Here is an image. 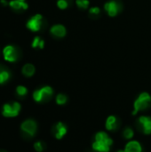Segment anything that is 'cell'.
I'll return each instance as SVG.
<instances>
[{"instance_id": "cell-8", "label": "cell", "mask_w": 151, "mask_h": 152, "mask_svg": "<svg viewBox=\"0 0 151 152\" xmlns=\"http://www.w3.org/2000/svg\"><path fill=\"white\" fill-rule=\"evenodd\" d=\"M20 130L29 137H33L37 130V125L33 119L24 120L20 125Z\"/></svg>"}, {"instance_id": "cell-9", "label": "cell", "mask_w": 151, "mask_h": 152, "mask_svg": "<svg viewBox=\"0 0 151 152\" xmlns=\"http://www.w3.org/2000/svg\"><path fill=\"white\" fill-rule=\"evenodd\" d=\"M138 127L145 134H151V118L147 116H142L137 120Z\"/></svg>"}, {"instance_id": "cell-16", "label": "cell", "mask_w": 151, "mask_h": 152, "mask_svg": "<svg viewBox=\"0 0 151 152\" xmlns=\"http://www.w3.org/2000/svg\"><path fill=\"white\" fill-rule=\"evenodd\" d=\"M11 72L9 69L0 66V85H4L8 82L11 78Z\"/></svg>"}, {"instance_id": "cell-23", "label": "cell", "mask_w": 151, "mask_h": 152, "mask_svg": "<svg viewBox=\"0 0 151 152\" xmlns=\"http://www.w3.org/2000/svg\"><path fill=\"white\" fill-rule=\"evenodd\" d=\"M77 3V5L80 8V9H87L89 4H90V2L89 0H77L76 1Z\"/></svg>"}, {"instance_id": "cell-10", "label": "cell", "mask_w": 151, "mask_h": 152, "mask_svg": "<svg viewBox=\"0 0 151 152\" xmlns=\"http://www.w3.org/2000/svg\"><path fill=\"white\" fill-rule=\"evenodd\" d=\"M8 5L9 7H11V9L16 12L26 11L28 7V4L26 0H10Z\"/></svg>"}, {"instance_id": "cell-14", "label": "cell", "mask_w": 151, "mask_h": 152, "mask_svg": "<svg viewBox=\"0 0 151 152\" xmlns=\"http://www.w3.org/2000/svg\"><path fill=\"white\" fill-rule=\"evenodd\" d=\"M142 145L140 144V142H136V141H131L129 142L125 147L124 152H142Z\"/></svg>"}, {"instance_id": "cell-2", "label": "cell", "mask_w": 151, "mask_h": 152, "mask_svg": "<svg viewBox=\"0 0 151 152\" xmlns=\"http://www.w3.org/2000/svg\"><path fill=\"white\" fill-rule=\"evenodd\" d=\"M151 103V96L148 93H142L133 104V115H136L141 110H147Z\"/></svg>"}, {"instance_id": "cell-13", "label": "cell", "mask_w": 151, "mask_h": 152, "mask_svg": "<svg viewBox=\"0 0 151 152\" xmlns=\"http://www.w3.org/2000/svg\"><path fill=\"white\" fill-rule=\"evenodd\" d=\"M105 126H106V129L109 131L117 130L119 126V121H118L117 118L115 116H109L106 120Z\"/></svg>"}, {"instance_id": "cell-5", "label": "cell", "mask_w": 151, "mask_h": 152, "mask_svg": "<svg viewBox=\"0 0 151 152\" xmlns=\"http://www.w3.org/2000/svg\"><path fill=\"white\" fill-rule=\"evenodd\" d=\"M2 54L4 60L7 62H16L20 58L19 50L12 45H5L2 50Z\"/></svg>"}, {"instance_id": "cell-18", "label": "cell", "mask_w": 151, "mask_h": 152, "mask_svg": "<svg viewBox=\"0 0 151 152\" xmlns=\"http://www.w3.org/2000/svg\"><path fill=\"white\" fill-rule=\"evenodd\" d=\"M72 4V1L71 0H58L57 1V6L61 9H67L68 7H69Z\"/></svg>"}, {"instance_id": "cell-22", "label": "cell", "mask_w": 151, "mask_h": 152, "mask_svg": "<svg viewBox=\"0 0 151 152\" xmlns=\"http://www.w3.org/2000/svg\"><path fill=\"white\" fill-rule=\"evenodd\" d=\"M68 101V98L65 94H59L57 96H56V103L59 104V105H63L67 102Z\"/></svg>"}, {"instance_id": "cell-6", "label": "cell", "mask_w": 151, "mask_h": 152, "mask_svg": "<svg viewBox=\"0 0 151 152\" xmlns=\"http://www.w3.org/2000/svg\"><path fill=\"white\" fill-rule=\"evenodd\" d=\"M44 18L41 14L37 13L29 18L26 23V27L28 30L32 32H38L44 27Z\"/></svg>"}, {"instance_id": "cell-17", "label": "cell", "mask_w": 151, "mask_h": 152, "mask_svg": "<svg viewBox=\"0 0 151 152\" xmlns=\"http://www.w3.org/2000/svg\"><path fill=\"white\" fill-rule=\"evenodd\" d=\"M31 47L32 48H39L43 49L44 47V41L38 36L35 37L32 43H31Z\"/></svg>"}, {"instance_id": "cell-3", "label": "cell", "mask_w": 151, "mask_h": 152, "mask_svg": "<svg viewBox=\"0 0 151 152\" xmlns=\"http://www.w3.org/2000/svg\"><path fill=\"white\" fill-rule=\"evenodd\" d=\"M21 110V106L18 102H12L4 103L2 106V116L4 118H15L17 117Z\"/></svg>"}, {"instance_id": "cell-19", "label": "cell", "mask_w": 151, "mask_h": 152, "mask_svg": "<svg viewBox=\"0 0 151 152\" xmlns=\"http://www.w3.org/2000/svg\"><path fill=\"white\" fill-rule=\"evenodd\" d=\"M101 14V9L97 6L95 7H92L90 10H89V15L90 17L93 18V19H96V18H99Z\"/></svg>"}, {"instance_id": "cell-26", "label": "cell", "mask_w": 151, "mask_h": 152, "mask_svg": "<svg viewBox=\"0 0 151 152\" xmlns=\"http://www.w3.org/2000/svg\"><path fill=\"white\" fill-rule=\"evenodd\" d=\"M117 152H124V151H122V150H120V151H118Z\"/></svg>"}, {"instance_id": "cell-11", "label": "cell", "mask_w": 151, "mask_h": 152, "mask_svg": "<svg viewBox=\"0 0 151 152\" xmlns=\"http://www.w3.org/2000/svg\"><path fill=\"white\" fill-rule=\"evenodd\" d=\"M50 33L55 37H58V38H61V37H64L67 34V30H66V28L61 25V24H55L53 25L51 28H50Z\"/></svg>"}, {"instance_id": "cell-15", "label": "cell", "mask_w": 151, "mask_h": 152, "mask_svg": "<svg viewBox=\"0 0 151 152\" xmlns=\"http://www.w3.org/2000/svg\"><path fill=\"white\" fill-rule=\"evenodd\" d=\"M36 72V68L31 63H26L21 69V73L26 77H31Z\"/></svg>"}, {"instance_id": "cell-24", "label": "cell", "mask_w": 151, "mask_h": 152, "mask_svg": "<svg viewBox=\"0 0 151 152\" xmlns=\"http://www.w3.org/2000/svg\"><path fill=\"white\" fill-rule=\"evenodd\" d=\"M34 149L37 152H42L44 151V144L41 142H36L34 143Z\"/></svg>"}, {"instance_id": "cell-20", "label": "cell", "mask_w": 151, "mask_h": 152, "mask_svg": "<svg viewBox=\"0 0 151 152\" xmlns=\"http://www.w3.org/2000/svg\"><path fill=\"white\" fill-rule=\"evenodd\" d=\"M15 92L17 94V95L20 96V97H23L25 95H27L28 94V89L27 87H25L24 86H18L15 89Z\"/></svg>"}, {"instance_id": "cell-1", "label": "cell", "mask_w": 151, "mask_h": 152, "mask_svg": "<svg viewBox=\"0 0 151 152\" xmlns=\"http://www.w3.org/2000/svg\"><path fill=\"white\" fill-rule=\"evenodd\" d=\"M112 144V139L107 133L101 131L95 134V142L93 143V149L97 152H109Z\"/></svg>"}, {"instance_id": "cell-7", "label": "cell", "mask_w": 151, "mask_h": 152, "mask_svg": "<svg viewBox=\"0 0 151 152\" xmlns=\"http://www.w3.org/2000/svg\"><path fill=\"white\" fill-rule=\"evenodd\" d=\"M104 9L111 17L117 16L123 10V4L119 0H110L104 4Z\"/></svg>"}, {"instance_id": "cell-25", "label": "cell", "mask_w": 151, "mask_h": 152, "mask_svg": "<svg viewBox=\"0 0 151 152\" xmlns=\"http://www.w3.org/2000/svg\"><path fill=\"white\" fill-rule=\"evenodd\" d=\"M0 3H1L3 5H8V4H9V2H7L6 0H0Z\"/></svg>"}, {"instance_id": "cell-4", "label": "cell", "mask_w": 151, "mask_h": 152, "mask_svg": "<svg viewBox=\"0 0 151 152\" xmlns=\"http://www.w3.org/2000/svg\"><path fill=\"white\" fill-rule=\"evenodd\" d=\"M53 94V88L51 86H43L37 90L34 91L32 97L35 102H46V101L50 100L52 98Z\"/></svg>"}, {"instance_id": "cell-21", "label": "cell", "mask_w": 151, "mask_h": 152, "mask_svg": "<svg viewBox=\"0 0 151 152\" xmlns=\"http://www.w3.org/2000/svg\"><path fill=\"white\" fill-rule=\"evenodd\" d=\"M133 135H134V132H133V130L132 128H130V127H126V128L124 130V132H123V136H124L125 139H126V140H131V139L133 137Z\"/></svg>"}, {"instance_id": "cell-12", "label": "cell", "mask_w": 151, "mask_h": 152, "mask_svg": "<svg viewBox=\"0 0 151 152\" xmlns=\"http://www.w3.org/2000/svg\"><path fill=\"white\" fill-rule=\"evenodd\" d=\"M66 134H67V127L63 123L59 122L54 126V127H53V134H54L56 139H58V140L62 139V137Z\"/></svg>"}]
</instances>
